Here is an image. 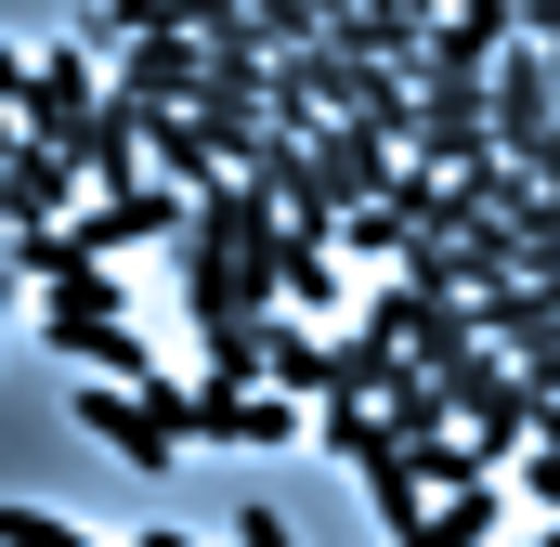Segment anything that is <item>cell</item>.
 <instances>
[{
	"label": "cell",
	"instance_id": "14",
	"mask_svg": "<svg viewBox=\"0 0 560 547\" xmlns=\"http://www.w3.org/2000/svg\"><path fill=\"white\" fill-rule=\"evenodd\" d=\"M405 482H418L430 509H443V496H456V482H495V469H482V456H469V443H456V430H430V443H405Z\"/></svg>",
	"mask_w": 560,
	"mask_h": 547
},
{
	"label": "cell",
	"instance_id": "6",
	"mask_svg": "<svg viewBox=\"0 0 560 547\" xmlns=\"http://www.w3.org/2000/svg\"><path fill=\"white\" fill-rule=\"evenodd\" d=\"M79 196H92L79 156H52V143H13V156H0V235H13V222H79Z\"/></svg>",
	"mask_w": 560,
	"mask_h": 547
},
{
	"label": "cell",
	"instance_id": "24",
	"mask_svg": "<svg viewBox=\"0 0 560 547\" xmlns=\"http://www.w3.org/2000/svg\"><path fill=\"white\" fill-rule=\"evenodd\" d=\"M131 547H196V535H170V522H156V535H131Z\"/></svg>",
	"mask_w": 560,
	"mask_h": 547
},
{
	"label": "cell",
	"instance_id": "20",
	"mask_svg": "<svg viewBox=\"0 0 560 547\" xmlns=\"http://www.w3.org/2000/svg\"><path fill=\"white\" fill-rule=\"evenodd\" d=\"M105 26H118V39H143V26H183V0H105Z\"/></svg>",
	"mask_w": 560,
	"mask_h": 547
},
{
	"label": "cell",
	"instance_id": "11",
	"mask_svg": "<svg viewBox=\"0 0 560 547\" xmlns=\"http://www.w3.org/2000/svg\"><path fill=\"white\" fill-rule=\"evenodd\" d=\"M143 156H156V183H183V196H209V183H235V170L209 156V131L183 118V105H143Z\"/></svg>",
	"mask_w": 560,
	"mask_h": 547
},
{
	"label": "cell",
	"instance_id": "15",
	"mask_svg": "<svg viewBox=\"0 0 560 547\" xmlns=\"http://www.w3.org/2000/svg\"><path fill=\"white\" fill-rule=\"evenodd\" d=\"M313 430H326L339 469H378V456H392V417H378V405H313Z\"/></svg>",
	"mask_w": 560,
	"mask_h": 547
},
{
	"label": "cell",
	"instance_id": "5",
	"mask_svg": "<svg viewBox=\"0 0 560 547\" xmlns=\"http://www.w3.org/2000/svg\"><path fill=\"white\" fill-rule=\"evenodd\" d=\"M39 339H52V352H66V365H92V379H170V365H156V352H143V326L131 313H39Z\"/></svg>",
	"mask_w": 560,
	"mask_h": 547
},
{
	"label": "cell",
	"instance_id": "18",
	"mask_svg": "<svg viewBox=\"0 0 560 547\" xmlns=\"http://www.w3.org/2000/svg\"><path fill=\"white\" fill-rule=\"evenodd\" d=\"M352 482H365V509H378V522H392V535H405V522H418V509H430L418 482H405V443H392V456H378V469H352Z\"/></svg>",
	"mask_w": 560,
	"mask_h": 547
},
{
	"label": "cell",
	"instance_id": "17",
	"mask_svg": "<svg viewBox=\"0 0 560 547\" xmlns=\"http://www.w3.org/2000/svg\"><path fill=\"white\" fill-rule=\"evenodd\" d=\"M248 26H261V53H313L326 39V0H248Z\"/></svg>",
	"mask_w": 560,
	"mask_h": 547
},
{
	"label": "cell",
	"instance_id": "2",
	"mask_svg": "<svg viewBox=\"0 0 560 547\" xmlns=\"http://www.w3.org/2000/svg\"><path fill=\"white\" fill-rule=\"evenodd\" d=\"M92 105H105V66L92 53H39V79H26V143H52V156H79V131H92Z\"/></svg>",
	"mask_w": 560,
	"mask_h": 547
},
{
	"label": "cell",
	"instance_id": "8",
	"mask_svg": "<svg viewBox=\"0 0 560 547\" xmlns=\"http://www.w3.org/2000/svg\"><path fill=\"white\" fill-rule=\"evenodd\" d=\"M469 326H482V352H535V339H560V287L548 274H509V287L469 300Z\"/></svg>",
	"mask_w": 560,
	"mask_h": 547
},
{
	"label": "cell",
	"instance_id": "25",
	"mask_svg": "<svg viewBox=\"0 0 560 547\" xmlns=\"http://www.w3.org/2000/svg\"><path fill=\"white\" fill-rule=\"evenodd\" d=\"M522 547H560V522H548V535H522Z\"/></svg>",
	"mask_w": 560,
	"mask_h": 547
},
{
	"label": "cell",
	"instance_id": "9",
	"mask_svg": "<svg viewBox=\"0 0 560 547\" xmlns=\"http://www.w3.org/2000/svg\"><path fill=\"white\" fill-rule=\"evenodd\" d=\"M79 183L92 196H118V183H143V105L105 79V105H92V131H79Z\"/></svg>",
	"mask_w": 560,
	"mask_h": 547
},
{
	"label": "cell",
	"instance_id": "23",
	"mask_svg": "<svg viewBox=\"0 0 560 547\" xmlns=\"http://www.w3.org/2000/svg\"><path fill=\"white\" fill-rule=\"evenodd\" d=\"M13 143H26V118H13V105H0V156H13Z\"/></svg>",
	"mask_w": 560,
	"mask_h": 547
},
{
	"label": "cell",
	"instance_id": "19",
	"mask_svg": "<svg viewBox=\"0 0 560 547\" xmlns=\"http://www.w3.org/2000/svg\"><path fill=\"white\" fill-rule=\"evenodd\" d=\"M0 547H105V535H79V522H52V509L13 496V509H0Z\"/></svg>",
	"mask_w": 560,
	"mask_h": 547
},
{
	"label": "cell",
	"instance_id": "12",
	"mask_svg": "<svg viewBox=\"0 0 560 547\" xmlns=\"http://www.w3.org/2000/svg\"><path fill=\"white\" fill-rule=\"evenodd\" d=\"M495 509H509V482H456L443 509H418L392 547H495Z\"/></svg>",
	"mask_w": 560,
	"mask_h": 547
},
{
	"label": "cell",
	"instance_id": "10",
	"mask_svg": "<svg viewBox=\"0 0 560 547\" xmlns=\"http://www.w3.org/2000/svg\"><path fill=\"white\" fill-rule=\"evenodd\" d=\"M261 392H287V405H326V326L261 313Z\"/></svg>",
	"mask_w": 560,
	"mask_h": 547
},
{
	"label": "cell",
	"instance_id": "21",
	"mask_svg": "<svg viewBox=\"0 0 560 547\" xmlns=\"http://www.w3.org/2000/svg\"><path fill=\"white\" fill-rule=\"evenodd\" d=\"M235 547H300V535H287L275 509H248V522H235Z\"/></svg>",
	"mask_w": 560,
	"mask_h": 547
},
{
	"label": "cell",
	"instance_id": "22",
	"mask_svg": "<svg viewBox=\"0 0 560 547\" xmlns=\"http://www.w3.org/2000/svg\"><path fill=\"white\" fill-rule=\"evenodd\" d=\"M26 79H39V66H26V53L0 39V105H26Z\"/></svg>",
	"mask_w": 560,
	"mask_h": 547
},
{
	"label": "cell",
	"instance_id": "16",
	"mask_svg": "<svg viewBox=\"0 0 560 547\" xmlns=\"http://www.w3.org/2000/svg\"><path fill=\"white\" fill-rule=\"evenodd\" d=\"M495 482H509V496H535V509H548V522H560V405L535 417V443H522V456H509Z\"/></svg>",
	"mask_w": 560,
	"mask_h": 547
},
{
	"label": "cell",
	"instance_id": "1",
	"mask_svg": "<svg viewBox=\"0 0 560 547\" xmlns=\"http://www.w3.org/2000/svg\"><path fill=\"white\" fill-rule=\"evenodd\" d=\"M300 430H313V405H287L261 379H196L183 392V443H300Z\"/></svg>",
	"mask_w": 560,
	"mask_h": 547
},
{
	"label": "cell",
	"instance_id": "7",
	"mask_svg": "<svg viewBox=\"0 0 560 547\" xmlns=\"http://www.w3.org/2000/svg\"><path fill=\"white\" fill-rule=\"evenodd\" d=\"M79 430H92V443H118L143 482L183 456V430H156V417H143V392H118V379H92V392H79Z\"/></svg>",
	"mask_w": 560,
	"mask_h": 547
},
{
	"label": "cell",
	"instance_id": "13",
	"mask_svg": "<svg viewBox=\"0 0 560 547\" xmlns=\"http://www.w3.org/2000/svg\"><path fill=\"white\" fill-rule=\"evenodd\" d=\"M378 417H392V443H430V430H456V392H443L430 365H405V379L378 392Z\"/></svg>",
	"mask_w": 560,
	"mask_h": 547
},
{
	"label": "cell",
	"instance_id": "4",
	"mask_svg": "<svg viewBox=\"0 0 560 547\" xmlns=\"http://www.w3.org/2000/svg\"><path fill=\"white\" fill-rule=\"evenodd\" d=\"M105 79H118L131 105H196V92H209V39H196V26H143Z\"/></svg>",
	"mask_w": 560,
	"mask_h": 547
},
{
	"label": "cell",
	"instance_id": "3",
	"mask_svg": "<svg viewBox=\"0 0 560 547\" xmlns=\"http://www.w3.org/2000/svg\"><path fill=\"white\" fill-rule=\"evenodd\" d=\"M183 222H196V196H183V183H118V196H92V209H79V248L131 261V248H156V235H183Z\"/></svg>",
	"mask_w": 560,
	"mask_h": 547
}]
</instances>
